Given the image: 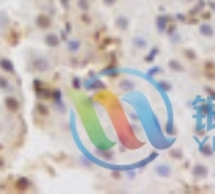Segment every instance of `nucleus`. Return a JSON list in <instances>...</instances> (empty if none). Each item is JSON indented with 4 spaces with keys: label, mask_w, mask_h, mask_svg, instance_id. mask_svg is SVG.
<instances>
[{
    "label": "nucleus",
    "mask_w": 215,
    "mask_h": 194,
    "mask_svg": "<svg viewBox=\"0 0 215 194\" xmlns=\"http://www.w3.org/2000/svg\"><path fill=\"white\" fill-rule=\"evenodd\" d=\"M199 31H201V34H202V36H207V37L214 36V29H212L210 25H202L201 28H199Z\"/></svg>",
    "instance_id": "6"
},
{
    "label": "nucleus",
    "mask_w": 215,
    "mask_h": 194,
    "mask_svg": "<svg viewBox=\"0 0 215 194\" xmlns=\"http://www.w3.org/2000/svg\"><path fill=\"white\" fill-rule=\"evenodd\" d=\"M68 46H70V50H71V52H74V50L79 49V42H78V41H71Z\"/></svg>",
    "instance_id": "14"
},
{
    "label": "nucleus",
    "mask_w": 215,
    "mask_h": 194,
    "mask_svg": "<svg viewBox=\"0 0 215 194\" xmlns=\"http://www.w3.org/2000/svg\"><path fill=\"white\" fill-rule=\"evenodd\" d=\"M0 87H3V89L8 87V81H7L5 78H2V76H0Z\"/></svg>",
    "instance_id": "16"
},
{
    "label": "nucleus",
    "mask_w": 215,
    "mask_h": 194,
    "mask_svg": "<svg viewBox=\"0 0 215 194\" xmlns=\"http://www.w3.org/2000/svg\"><path fill=\"white\" fill-rule=\"evenodd\" d=\"M79 5H81L83 10H87V8H89V5H87V2H86V0H79Z\"/></svg>",
    "instance_id": "17"
},
{
    "label": "nucleus",
    "mask_w": 215,
    "mask_h": 194,
    "mask_svg": "<svg viewBox=\"0 0 215 194\" xmlns=\"http://www.w3.org/2000/svg\"><path fill=\"white\" fill-rule=\"evenodd\" d=\"M155 173L158 175V176H162V178H167V176H170V173H171V168L167 163H160V165H157L155 167V170H154Z\"/></svg>",
    "instance_id": "1"
},
{
    "label": "nucleus",
    "mask_w": 215,
    "mask_h": 194,
    "mask_svg": "<svg viewBox=\"0 0 215 194\" xmlns=\"http://www.w3.org/2000/svg\"><path fill=\"white\" fill-rule=\"evenodd\" d=\"M7 107H8L12 112H16L20 105H18V100L15 99V97H7Z\"/></svg>",
    "instance_id": "7"
},
{
    "label": "nucleus",
    "mask_w": 215,
    "mask_h": 194,
    "mask_svg": "<svg viewBox=\"0 0 215 194\" xmlns=\"http://www.w3.org/2000/svg\"><path fill=\"white\" fill-rule=\"evenodd\" d=\"M36 66H37V70H47V63H45L42 58L36 60Z\"/></svg>",
    "instance_id": "12"
},
{
    "label": "nucleus",
    "mask_w": 215,
    "mask_h": 194,
    "mask_svg": "<svg viewBox=\"0 0 215 194\" xmlns=\"http://www.w3.org/2000/svg\"><path fill=\"white\" fill-rule=\"evenodd\" d=\"M201 152H202V155H207V157H209V155H212V147L204 144L202 147H201Z\"/></svg>",
    "instance_id": "11"
},
{
    "label": "nucleus",
    "mask_w": 215,
    "mask_h": 194,
    "mask_svg": "<svg viewBox=\"0 0 215 194\" xmlns=\"http://www.w3.org/2000/svg\"><path fill=\"white\" fill-rule=\"evenodd\" d=\"M37 26L42 29H47L50 28V18L45 16V15H41V16H37Z\"/></svg>",
    "instance_id": "3"
},
{
    "label": "nucleus",
    "mask_w": 215,
    "mask_h": 194,
    "mask_svg": "<svg viewBox=\"0 0 215 194\" xmlns=\"http://www.w3.org/2000/svg\"><path fill=\"white\" fill-rule=\"evenodd\" d=\"M170 68H173V70H176V71H181L183 70V66L180 65L176 60H170Z\"/></svg>",
    "instance_id": "13"
},
{
    "label": "nucleus",
    "mask_w": 215,
    "mask_h": 194,
    "mask_svg": "<svg viewBox=\"0 0 215 194\" xmlns=\"http://www.w3.org/2000/svg\"><path fill=\"white\" fill-rule=\"evenodd\" d=\"M192 175L197 178H204L207 176V167L205 165H201V163H197V165L192 168Z\"/></svg>",
    "instance_id": "2"
},
{
    "label": "nucleus",
    "mask_w": 215,
    "mask_h": 194,
    "mask_svg": "<svg viewBox=\"0 0 215 194\" xmlns=\"http://www.w3.org/2000/svg\"><path fill=\"white\" fill-rule=\"evenodd\" d=\"M45 42H47L50 47H57L60 41H58V37L55 36V34H47V36H45Z\"/></svg>",
    "instance_id": "5"
},
{
    "label": "nucleus",
    "mask_w": 215,
    "mask_h": 194,
    "mask_svg": "<svg viewBox=\"0 0 215 194\" xmlns=\"http://www.w3.org/2000/svg\"><path fill=\"white\" fill-rule=\"evenodd\" d=\"M184 55H186V57L189 58L191 62H192V60H196V54L192 52V50H184Z\"/></svg>",
    "instance_id": "15"
},
{
    "label": "nucleus",
    "mask_w": 215,
    "mask_h": 194,
    "mask_svg": "<svg viewBox=\"0 0 215 194\" xmlns=\"http://www.w3.org/2000/svg\"><path fill=\"white\" fill-rule=\"evenodd\" d=\"M205 91H207V94H209V95H212V97L215 99V91H214V89H210V87H207Z\"/></svg>",
    "instance_id": "19"
},
{
    "label": "nucleus",
    "mask_w": 215,
    "mask_h": 194,
    "mask_svg": "<svg viewBox=\"0 0 215 194\" xmlns=\"http://www.w3.org/2000/svg\"><path fill=\"white\" fill-rule=\"evenodd\" d=\"M26 188H28V181H26L25 178H21V180H18V183H16V189L23 191V189H26Z\"/></svg>",
    "instance_id": "10"
},
{
    "label": "nucleus",
    "mask_w": 215,
    "mask_h": 194,
    "mask_svg": "<svg viewBox=\"0 0 215 194\" xmlns=\"http://www.w3.org/2000/svg\"><path fill=\"white\" fill-rule=\"evenodd\" d=\"M0 66H2L3 70L10 71V73L13 71V65H12V62H8L7 58H2V60H0Z\"/></svg>",
    "instance_id": "8"
},
{
    "label": "nucleus",
    "mask_w": 215,
    "mask_h": 194,
    "mask_svg": "<svg viewBox=\"0 0 215 194\" xmlns=\"http://www.w3.org/2000/svg\"><path fill=\"white\" fill-rule=\"evenodd\" d=\"M171 155H173L175 159H181V152H178L176 149H175V150H171Z\"/></svg>",
    "instance_id": "18"
},
{
    "label": "nucleus",
    "mask_w": 215,
    "mask_h": 194,
    "mask_svg": "<svg viewBox=\"0 0 215 194\" xmlns=\"http://www.w3.org/2000/svg\"><path fill=\"white\" fill-rule=\"evenodd\" d=\"M147 46V41L144 37H136L134 39V47H138V49H144Z\"/></svg>",
    "instance_id": "9"
},
{
    "label": "nucleus",
    "mask_w": 215,
    "mask_h": 194,
    "mask_svg": "<svg viewBox=\"0 0 215 194\" xmlns=\"http://www.w3.org/2000/svg\"><path fill=\"white\" fill-rule=\"evenodd\" d=\"M104 2H105V5H113L117 0H104Z\"/></svg>",
    "instance_id": "20"
},
{
    "label": "nucleus",
    "mask_w": 215,
    "mask_h": 194,
    "mask_svg": "<svg viewBox=\"0 0 215 194\" xmlns=\"http://www.w3.org/2000/svg\"><path fill=\"white\" fill-rule=\"evenodd\" d=\"M115 25L121 29V31H125V29H128V26H130V21H128V18H125V16H118L117 21H115Z\"/></svg>",
    "instance_id": "4"
}]
</instances>
